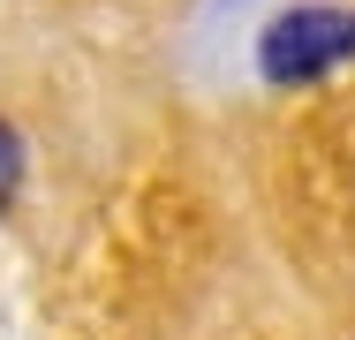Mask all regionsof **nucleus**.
<instances>
[{
    "label": "nucleus",
    "instance_id": "obj_1",
    "mask_svg": "<svg viewBox=\"0 0 355 340\" xmlns=\"http://www.w3.org/2000/svg\"><path fill=\"white\" fill-rule=\"evenodd\" d=\"M257 61L272 83H310V76H333L340 61H355V15L348 8H287L280 23L265 31Z\"/></svg>",
    "mask_w": 355,
    "mask_h": 340
},
{
    "label": "nucleus",
    "instance_id": "obj_2",
    "mask_svg": "<svg viewBox=\"0 0 355 340\" xmlns=\"http://www.w3.org/2000/svg\"><path fill=\"white\" fill-rule=\"evenodd\" d=\"M15 182H23V144H15V129L0 121V204L15 197Z\"/></svg>",
    "mask_w": 355,
    "mask_h": 340
}]
</instances>
